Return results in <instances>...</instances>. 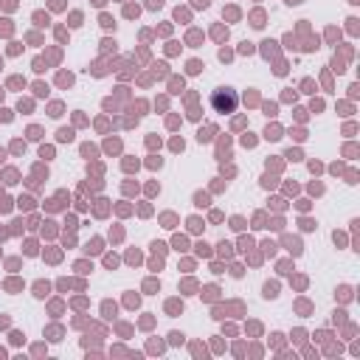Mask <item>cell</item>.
I'll return each instance as SVG.
<instances>
[{"label":"cell","mask_w":360,"mask_h":360,"mask_svg":"<svg viewBox=\"0 0 360 360\" xmlns=\"http://www.w3.org/2000/svg\"><path fill=\"white\" fill-rule=\"evenodd\" d=\"M236 104H239V96H236V90H231V87H217V90L211 93V107H214V112H233Z\"/></svg>","instance_id":"1"}]
</instances>
